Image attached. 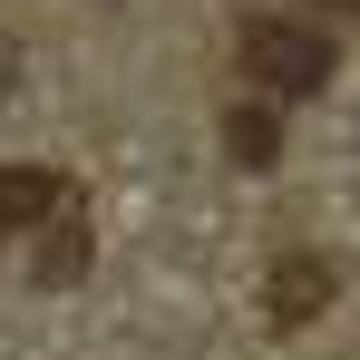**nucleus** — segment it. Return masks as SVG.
I'll use <instances>...</instances> for the list:
<instances>
[{"mask_svg":"<svg viewBox=\"0 0 360 360\" xmlns=\"http://www.w3.org/2000/svg\"><path fill=\"white\" fill-rule=\"evenodd\" d=\"M341 59V39L331 30H311V20H253L243 30V68H253V88H273V98H311L321 78Z\"/></svg>","mask_w":360,"mask_h":360,"instance_id":"obj_1","label":"nucleus"},{"mask_svg":"<svg viewBox=\"0 0 360 360\" xmlns=\"http://www.w3.org/2000/svg\"><path fill=\"white\" fill-rule=\"evenodd\" d=\"M68 185L49 166H0V234H20V224H39V214H59Z\"/></svg>","mask_w":360,"mask_h":360,"instance_id":"obj_2","label":"nucleus"},{"mask_svg":"<svg viewBox=\"0 0 360 360\" xmlns=\"http://www.w3.org/2000/svg\"><path fill=\"white\" fill-rule=\"evenodd\" d=\"M224 146H234V166H273V156H283V127L263 117V108H234V127H224Z\"/></svg>","mask_w":360,"mask_h":360,"instance_id":"obj_3","label":"nucleus"},{"mask_svg":"<svg viewBox=\"0 0 360 360\" xmlns=\"http://www.w3.org/2000/svg\"><path fill=\"white\" fill-rule=\"evenodd\" d=\"M321 292H331V273H321V263H283V292H273V311H283V321H302Z\"/></svg>","mask_w":360,"mask_h":360,"instance_id":"obj_4","label":"nucleus"},{"mask_svg":"<svg viewBox=\"0 0 360 360\" xmlns=\"http://www.w3.org/2000/svg\"><path fill=\"white\" fill-rule=\"evenodd\" d=\"M78 263H88V234H78V224H68V234L49 243V263H39V273H49V283H78Z\"/></svg>","mask_w":360,"mask_h":360,"instance_id":"obj_5","label":"nucleus"},{"mask_svg":"<svg viewBox=\"0 0 360 360\" xmlns=\"http://www.w3.org/2000/svg\"><path fill=\"white\" fill-rule=\"evenodd\" d=\"M10 78H20V39H0V88H10Z\"/></svg>","mask_w":360,"mask_h":360,"instance_id":"obj_6","label":"nucleus"},{"mask_svg":"<svg viewBox=\"0 0 360 360\" xmlns=\"http://www.w3.org/2000/svg\"><path fill=\"white\" fill-rule=\"evenodd\" d=\"M331 10H360V0H331Z\"/></svg>","mask_w":360,"mask_h":360,"instance_id":"obj_7","label":"nucleus"}]
</instances>
